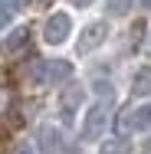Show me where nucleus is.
<instances>
[{"mask_svg": "<svg viewBox=\"0 0 151 154\" xmlns=\"http://www.w3.org/2000/svg\"><path fill=\"white\" fill-rule=\"evenodd\" d=\"M69 33H72V17L69 13H49L46 17V23H43V43H49V46H62L66 39H69Z\"/></svg>", "mask_w": 151, "mask_h": 154, "instance_id": "f257e3e1", "label": "nucleus"}, {"mask_svg": "<svg viewBox=\"0 0 151 154\" xmlns=\"http://www.w3.org/2000/svg\"><path fill=\"white\" fill-rule=\"evenodd\" d=\"M105 128H109V105L99 102V105H92L89 112H86V122H82V141H95V138H102Z\"/></svg>", "mask_w": 151, "mask_h": 154, "instance_id": "f03ea898", "label": "nucleus"}, {"mask_svg": "<svg viewBox=\"0 0 151 154\" xmlns=\"http://www.w3.org/2000/svg\"><path fill=\"white\" fill-rule=\"evenodd\" d=\"M36 148L43 154H62L66 151V138L56 125H39L36 128Z\"/></svg>", "mask_w": 151, "mask_h": 154, "instance_id": "7ed1b4c3", "label": "nucleus"}, {"mask_svg": "<svg viewBox=\"0 0 151 154\" xmlns=\"http://www.w3.org/2000/svg\"><path fill=\"white\" fill-rule=\"evenodd\" d=\"M105 36H109V23L105 20H95V23H89L86 30H82V36H79V53L86 56V53H92V49H99L102 43H105Z\"/></svg>", "mask_w": 151, "mask_h": 154, "instance_id": "20e7f679", "label": "nucleus"}, {"mask_svg": "<svg viewBox=\"0 0 151 154\" xmlns=\"http://www.w3.org/2000/svg\"><path fill=\"white\" fill-rule=\"evenodd\" d=\"M27 46H30V30H27V26H17L13 33H7V39L0 43V56L17 59V56L27 53Z\"/></svg>", "mask_w": 151, "mask_h": 154, "instance_id": "39448f33", "label": "nucleus"}, {"mask_svg": "<svg viewBox=\"0 0 151 154\" xmlns=\"http://www.w3.org/2000/svg\"><path fill=\"white\" fill-rule=\"evenodd\" d=\"M82 98H86V89H82V85H69V89L59 95V112H62V118H66V122H72V118H76V112H79Z\"/></svg>", "mask_w": 151, "mask_h": 154, "instance_id": "423d86ee", "label": "nucleus"}, {"mask_svg": "<svg viewBox=\"0 0 151 154\" xmlns=\"http://www.w3.org/2000/svg\"><path fill=\"white\" fill-rule=\"evenodd\" d=\"M121 131H148L151 128V105H138V108H131L118 125Z\"/></svg>", "mask_w": 151, "mask_h": 154, "instance_id": "0eeeda50", "label": "nucleus"}, {"mask_svg": "<svg viewBox=\"0 0 151 154\" xmlns=\"http://www.w3.org/2000/svg\"><path fill=\"white\" fill-rule=\"evenodd\" d=\"M131 95H138V98H148L151 95V66L135 69V75H131Z\"/></svg>", "mask_w": 151, "mask_h": 154, "instance_id": "6e6552de", "label": "nucleus"}, {"mask_svg": "<svg viewBox=\"0 0 151 154\" xmlns=\"http://www.w3.org/2000/svg\"><path fill=\"white\" fill-rule=\"evenodd\" d=\"M72 75V66L66 59H53V62H46V82L49 85H59V82H66Z\"/></svg>", "mask_w": 151, "mask_h": 154, "instance_id": "1a4fd4ad", "label": "nucleus"}, {"mask_svg": "<svg viewBox=\"0 0 151 154\" xmlns=\"http://www.w3.org/2000/svg\"><path fill=\"white\" fill-rule=\"evenodd\" d=\"M99 154H128V141H121V138H112V141H102Z\"/></svg>", "mask_w": 151, "mask_h": 154, "instance_id": "9d476101", "label": "nucleus"}, {"mask_svg": "<svg viewBox=\"0 0 151 154\" xmlns=\"http://www.w3.org/2000/svg\"><path fill=\"white\" fill-rule=\"evenodd\" d=\"M105 10H109L112 17H125V13L131 10V0H105Z\"/></svg>", "mask_w": 151, "mask_h": 154, "instance_id": "9b49d317", "label": "nucleus"}, {"mask_svg": "<svg viewBox=\"0 0 151 154\" xmlns=\"http://www.w3.org/2000/svg\"><path fill=\"white\" fill-rule=\"evenodd\" d=\"M95 92H99V98H102L105 105L115 98V89H112V82H105V79H99V82H95Z\"/></svg>", "mask_w": 151, "mask_h": 154, "instance_id": "f8f14e48", "label": "nucleus"}, {"mask_svg": "<svg viewBox=\"0 0 151 154\" xmlns=\"http://www.w3.org/2000/svg\"><path fill=\"white\" fill-rule=\"evenodd\" d=\"M7 23H10V7L0 3V30H7Z\"/></svg>", "mask_w": 151, "mask_h": 154, "instance_id": "ddd939ff", "label": "nucleus"}, {"mask_svg": "<svg viewBox=\"0 0 151 154\" xmlns=\"http://www.w3.org/2000/svg\"><path fill=\"white\" fill-rule=\"evenodd\" d=\"M7 105H10V92H7V89H0V115L7 112Z\"/></svg>", "mask_w": 151, "mask_h": 154, "instance_id": "4468645a", "label": "nucleus"}, {"mask_svg": "<svg viewBox=\"0 0 151 154\" xmlns=\"http://www.w3.org/2000/svg\"><path fill=\"white\" fill-rule=\"evenodd\" d=\"M13 154H33V144H27V141H20V144L13 148Z\"/></svg>", "mask_w": 151, "mask_h": 154, "instance_id": "2eb2a0df", "label": "nucleus"}, {"mask_svg": "<svg viewBox=\"0 0 151 154\" xmlns=\"http://www.w3.org/2000/svg\"><path fill=\"white\" fill-rule=\"evenodd\" d=\"M23 3H27V0H7V7H10V10H13V7H23Z\"/></svg>", "mask_w": 151, "mask_h": 154, "instance_id": "dca6fc26", "label": "nucleus"}, {"mask_svg": "<svg viewBox=\"0 0 151 154\" xmlns=\"http://www.w3.org/2000/svg\"><path fill=\"white\" fill-rule=\"evenodd\" d=\"M69 3H72V7H89L92 0H69Z\"/></svg>", "mask_w": 151, "mask_h": 154, "instance_id": "f3484780", "label": "nucleus"}, {"mask_svg": "<svg viewBox=\"0 0 151 154\" xmlns=\"http://www.w3.org/2000/svg\"><path fill=\"white\" fill-rule=\"evenodd\" d=\"M138 3H141V7H148V10H151V0H138Z\"/></svg>", "mask_w": 151, "mask_h": 154, "instance_id": "a211bd4d", "label": "nucleus"}, {"mask_svg": "<svg viewBox=\"0 0 151 154\" xmlns=\"http://www.w3.org/2000/svg\"><path fill=\"white\" fill-rule=\"evenodd\" d=\"M145 154H151V141H148V144H145Z\"/></svg>", "mask_w": 151, "mask_h": 154, "instance_id": "6ab92c4d", "label": "nucleus"}, {"mask_svg": "<svg viewBox=\"0 0 151 154\" xmlns=\"http://www.w3.org/2000/svg\"><path fill=\"white\" fill-rule=\"evenodd\" d=\"M148 46H151V33H148Z\"/></svg>", "mask_w": 151, "mask_h": 154, "instance_id": "aec40b11", "label": "nucleus"}]
</instances>
